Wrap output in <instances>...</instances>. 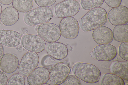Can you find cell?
Wrapping results in <instances>:
<instances>
[{"mask_svg":"<svg viewBox=\"0 0 128 85\" xmlns=\"http://www.w3.org/2000/svg\"><path fill=\"white\" fill-rule=\"evenodd\" d=\"M13 0H0V3L5 5H8L12 3Z\"/></svg>","mask_w":128,"mask_h":85,"instance_id":"f546056e","label":"cell"},{"mask_svg":"<svg viewBox=\"0 0 128 85\" xmlns=\"http://www.w3.org/2000/svg\"><path fill=\"white\" fill-rule=\"evenodd\" d=\"M21 36L17 31L0 29V43L10 47H16L20 43Z\"/></svg>","mask_w":128,"mask_h":85,"instance_id":"4fadbf2b","label":"cell"},{"mask_svg":"<svg viewBox=\"0 0 128 85\" xmlns=\"http://www.w3.org/2000/svg\"><path fill=\"white\" fill-rule=\"evenodd\" d=\"M63 85H81L80 81L75 75H68L62 83Z\"/></svg>","mask_w":128,"mask_h":85,"instance_id":"484cf974","label":"cell"},{"mask_svg":"<svg viewBox=\"0 0 128 85\" xmlns=\"http://www.w3.org/2000/svg\"><path fill=\"white\" fill-rule=\"evenodd\" d=\"M19 61L15 55L10 53L4 54L0 61V68L4 72L11 74L14 72L18 69Z\"/></svg>","mask_w":128,"mask_h":85,"instance_id":"9a60e30c","label":"cell"},{"mask_svg":"<svg viewBox=\"0 0 128 85\" xmlns=\"http://www.w3.org/2000/svg\"><path fill=\"white\" fill-rule=\"evenodd\" d=\"M42 85H50V84H48V83H44L43 84H42Z\"/></svg>","mask_w":128,"mask_h":85,"instance_id":"836d02e7","label":"cell"},{"mask_svg":"<svg viewBox=\"0 0 128 85\" xmlns=\"http://www.w3.org/2000/svg\"><path fill=\"white\" fill-rule=\"evenodd\" d=\"M104 1V0H81V4L84 9L88 10L100 7Z\"/></svg>","mask_w":128,"mask_h":85,"instance_id":"7402d4cb","label":"cell"},{"mask_svg":"<svg viewBox=\"0 0 128 85\" xmlns=\"http://www.w3.org/2000/svg\"><path fill=\"white\" fill-rule=\"evenodd\" d=\"M53 17L52 11L48 7H39L26 12L24 17V22L32 26L48 22Z\"/></svg>","mask_w":128,"mask_h":85,"instance_id":"3957f363","label":"cell"},{"mask_svg":"<svg viewBox=\"0 0 128 85\" xmlns=\"http://www.w3.org/2000/svg\"><path fill=\"white\" fill-rule=\"evenodd\" d=\"M38 33L45 41L49 43L57 41L61 36L60 27L56 24L51 23L40 24L38 30Z\"/></svg>","mask_w":128,"mask_h":85,"instance_id":"8992f818","label":"cell"},{"mask_svg":"<svg viewBox=\"0 0 128 85\" xmlns=\"http://www.w3.org/2000/svg\"><path fill=\"white\" fill-rule=\"evenodd\" d=\"M61 62L59 60L55 59L49 55H47L42 58L41 63L44 67L50 72L56 65Z\"/></svg>","mask_w":128,"mask_h":85,"instance_id":"603a6c76","label":"cell"},{"mask_svg":"<svg viewBox=\"0 0 128 85\" xmlns=\"http://www.w3.org/2000/svg\"><path fill=\"white\" fill-rule=\"evenodd\" d=\"M92 52L95 58L98 61H111L117 55L116 47L110 44L98 45L94 47Z\"/></svg>","mask_w":128,"mask_h":85,"instance_id":"30bf717a","label":"cell"},{"mask_svg":"<svg viewBox=\"0 0 128 85\" xmlns=\"http://www.w3.org/2000/svg\"><path fill=\"white\" fill-rule=\"evenodd\" d=\"M72 71L78 78L89 83L98 82L101 76L99 68L95 65L90 63H78L74 66Z\"/></svg>","mask_w":128,"mask_h":85,"instance_id":"7a4b0ae2","label":"cell"},{"mask_svg":"<svg viewBox=\"0 0 128 85\" xmlns=\"http://www.w3.org/2000/svg\"><path fill=\"white\" fill-rule=\"evenodd\" d=\"M107 18L106 10L102 7H98L91 9L83 16L80 24L84 30L90 31L104 25Z\"/></svg>","mask_w":128,"mask_h":85,"instance_id":"6da1fadb","label":"cell"},{"mask_svg":"<svg viewBox=\"0 0 128 85\" xmlns=\"http://www.w3.org/2000/svg\"><path fill=\"white\" fill-rule=\"evenodd\" d=\"M128 42L122 43L119 47V54L122 59L126 61H128Z\"/></svg>","mask_w":128,"mask_h":85,"instance_id":"d4e9b609","label":"cell"},{"mask_svg":"<svg viewBox=\"0 0 128 85\" xmlns=\"http://www.w3.org/2000/svg\"></svg>","mask_w":128,"mask_h":85,"instance_id":"e575fe53","label":"cell"},{"mask_svg":"<svg viewBox=\"0 0 128 85\" xmlns=\"http://www.w3.org/2000/svg\"><path fill=\"white\" fill-rule=\"evenodd\" d=\"M39 25H38V26H37L36 27V28H35V30L36 31H38V27H39Z\"/></svg>","mask_w":128,"mask_h":85,"instance_id":"d6a6232c","label":"cell"},{"mask_svg":"<svg viewBox=\"0 0 128 85\" xmlns=\"http://www.w3.org/2000/svg\"><path fill=\"white\" fill-rule=\"evenodd\" d=\"M59 26L61 35L66 39H74L78 35L79 24L77 20L74 17L63 18L60 21Z\"/></svg>","mask_w":128,"mask_h":85,"instance_id":"5b68a950","label":"cell"},{"mask_svg":"<svg viewBox=\"0 0 128 85\" xmlns=\"http://www.w3.org/2000/svg\"><path fill=\"white\" fill-rule=\"evenodd\" d=\"M71 71L67 64L62 62L56 65L50 72L49 79L54 85L61 84L65 81Z\"/></svg>","mask_w":128,"mask_h":85,"instance_id":"ba28073f","label":"cell"},{"mask_svg":"<svg viewBox=\"0 0 128 85\" xmlns=\"http://www.w3.org/2000/svg\"><path fill=\"white\" fill-rule=\"evenodd\" d=\"M2 10V7L1 5L0 4V16L1 15V13Z\"/></svg>","mask_w":128,"mask_h":85,"instance_id":"1f68e13d","label":"cell"},{"mask_svg":"<svg viewBox=\"0 0 128 85\" xmlns=\"http://www.w3.org/2000/svg\"><path fill=\"white\" fill-rule=\"evenodd\" d=\"M106 3L112 8L117 7L120 5L122 0H104Z\"/></svg>","mask_w":128,"mask_h":85,"instance_id":"83f0119b","label":"cell"},{"mask_svg":"<svg viewBox=\"0 0 128 85\" xmlns=\"http://www.w3.org/2000/svg\"><path fill=\"white\" fill-rule=\"evenodd\" d=\"M8 81L6 75L4 72L0 71V85H7Z\"/></svg>","mask_w":128,"mask_h":85,"instance_id":"f1b7e54d","label":"cell"},{"mask_svg":"<svg viewBox=\"0 0 128 85\" xmlns=\"http://www.w3.org/2000/svg\"><path fill=\"white\" fill-rule=\"evenodd\" d=\"M102 85H124L123 79L112 73H107L103 77L101 82Z\"/></svg>","mask_w":128,"mask_h":85,"instance_id":"ffe728a7","label":"cell"},{"mask_svg":"<svg viewBox=\"0 0 128 85\" xmlns=\"http://www.w3.org/2000/svg\"><path fill=\"white\" fill-rule=\"evenodd\" d=\"M128 62L127 61H116L113 62L110 67L112 73L118 75L123 79L128 80Z\"/></svg>","mask_w":128,"mask_h":85,"instance_id":"ac0fdd59","label":"cell"},{"mask_svg":"<svg viewBox=\"0 0 128 85\" xmlns=\"http://www.w3.org/2000/svg\"><path fill=\"white\" fill-rule=\"evenodd\" d=\"M39 61L37 53L32 52H27L21 59L18 66L19 70L23 74L29 75L36 68Z\"/></svg>","mask_w":128,"mask_h":85,"instance_id":"9c48e42d","label":"cell"},{"mask_svg":"<svg viewBox=\"0 0 128 85\" xmlns=\"http://www.w3.org/2000/svg\"><path fill=\"white\" fill-rule=\"evenodd\" d=\"M50 74L49 71L44 67L36 68L28 76V82L30 85H42L48 81Z\"/></svg>","mask_w":128,"mask_h":85,"instance_id":"7c38bea8","label":"cell"},{"mask_svg":"<svg viewBox=\"0 0 128 85\" xmlns=\"http://www.w3.org/2000/svg\"><path fill=\"white\" fill-rule=\"evenodd\" d=\"M19 18L18 11L13 7L11 6L6 8L2 11L0 20L4 25L10 26L17 22Z\"/></svg>","mask_w":128,"mask_h":85,"instance_id":"e0dca14e","label":"cell"},{"mask_svg":"<svg viewBox=\"0 0 128 85\" xmlns=\"http://www.w3.org/2000/svg\"><path fill=\"white\" fill-rule=\"evenodd\" d=\"M128 24L116 25L112 32L113 38L120 42H128Z\"/></svg>","mask_w":128,"mask_h":85,"instance_id":"d6986e66","label":"cell"},{"mask_svg":"<svg viewBox=\"0 0 128 85\" xmlns=\"http://www.w3.org/2000/svg\"><path fill=\"white\" fill-rule=\"evenodd\" d=\"M80 9L79 3L75 0H65L56 4L54 11L57 17L63 18L77 14Z\"/></svg>","mask_w":128,"mask_h":85,"instance_id":"277c9868","label":"cell"},{"mask_svg":"<svg viewBox=\"0 0 128 85\" xmlns=\"http://www.w3.org/2000/svg\"><path fill=\"white\" fill-rule=\"evenodd\" d=\"M57 0H34L36 3L40 7H49L52 6Z\"/></svg>","mask_w":128,"mask_h":85,"instance_id":"4316f807","label":"cell"},{"mask_svg":"<svg viewBox=\"0 0 128 85\" xmlns=\"http://www.w3.org/2000/svg\"><path fill=\"white\" fill-rule=\"evenodd\" d=\"M46 51L49 55L59 60L65 58L68 54L66 46L64 44L59 42L50 43L48 46Z\"/></svg>","mask_w":128,"mask_h":85,"instance_id":"2e32d148","label":"cell"},{"mask_svg":"<svg viewBox=\"0 0 128 85\" xmlns=\"http://www.w3.org/2000/svg\"><path fill=\"white\" fill-rule=\"evenodd\" d=\"M22 43L25 49L36 53L43 51L46 46L45 41L42 38L38 35L31 34L24 36L22 39Z\"/></svg>","mask_w":128,"mask_h":85,"instance_id":"52a82bcc","label":"cell"},{"mask_svg":"<svg viewBox=\"0 0 128 85\" xmlns=\"http://www.w3.org/2000/svg\"><path fill=\"white\" fill-rule=\"evenodd\" d=\"M92 37L95 41L99 45L110 44L114 38L112 30L108 27L104 26L94 30Z\"/></svg>","mask_w":128,"mask_h":85,"instance_id":"5bb4252c","label":"cell"},{"mask_svg":"<svg viewBox=\"0 0 128 85\" xmlns=\"http://www.w3.org/2000/svg\"><path fill=\"white\" fill-rule=\"evenodd\" d=\"M108 17L110 22L113 25L127 24L128 8L122 5L113 8L108 12Z\"/></svg>","mask_w":128,"mask_h":85,"instance_id":"8fae6325","label":"cell"},{"mask_svg":"<svg viewBox=\"0 0 128 85\" xmlns=\"http://www.w3.org/2000/svg\"><path fill=\"white\" fill-rule=\"evenodd\" d=\"M12 3L14 8L23 13L32 10L33 6V0H13Z\"/></svg>","mask_w":128,"mask_h":85,"instance_id":"44dd1931","label":"cell"},{"mask_svg":"<svg viewBox=\"0 0 128 85\" xmlns=\"http://www.w3.org/2000/svg\"><path fill=\"white\" fill-rule=\"evenodd\" d=\"M25 79L24 77L21 74L16 73L12 75L9 79L7 83L8 85H24Z\"/></svg>","mask_w":128,"mask_h":85,"instance_id":"cb8c5ba5","label":"cell"},{"mask_svg":"<svg viewBox=\"0 0 128 85\" xmlns=\"http://www.w3.org/2000/svg\"><path fill=\"white\" fill-rule=\"evenodd\" d=\"M4 54V49L2 44L0 43V61L2 58Z\"/></svg>","mask_w":128,"mask_h":85,"instance_id":"4dcf8cb0","label":"cell"}]
</instances>
